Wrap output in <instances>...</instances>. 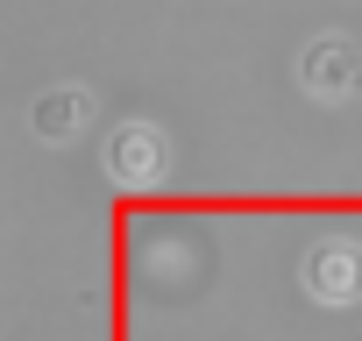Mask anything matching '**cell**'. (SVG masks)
<instances>
[{
    "mask_svg": "<svg viewBox=\"0 0 362 341\" xmlns=\"http://www.w3.org/2000/svg\"><path fill=\"white\" fill-rule=\"evenodd\" d=\"M170 170V135L156 121H121L107 135V178L128 185V192H149L156 178Z\"/></svg>",
    "mask_w": 362,
    "mask_h": 341,
    "instance_id": "obj_1",
    "label": "cell"
},
{
    "mask_svg": "<svg viewBox=\"0 0 362 341\" xmlns=\"http://www.w3.org/2000/svg\"><path fill=\"white\" fill-rule=\"evenodd\" d=\"M298 284L320 299V306H355L362 299V249L341 242V235H320L298 263Z\"/></svg>",
    "mask_w": 362,
    "mask_h": 341,
    "instance_id": "obj_2",
    "label": "cell"
},
{
    "mask_svg": "<svg viewBox=\"0 0 362 341\" xmlns=\"http://www.w3.org/2000/svg\"><path fill=\"white\" fill-rule=\"evenodd\" d=\"M298 86H305L313 100H327V107L348 100V93L362 86V50H355L348 36H334V29L313 36V43L298 50Z\"/></svg>",
    "mask_w": 362,
    "mask_h": 341,
    "instance_id": "obj_3",
    "label": "cell"
},
{
    "mask_svg": "<svg viewBox=\"0 0 362 341\" xmlns=\"http://www.w3.org/2000/svg\"><path fill=\"white\" fill-rule=\"evenodd\" d=\"M86 121H93V93H86V86H50V93H36V107H29V128H36L43 142H71Z\"/></svg>",
    "mask_w": 362,
    "mask_h": 341,
    "instance_id": "obj_4",
    "label": "cell"
}]
</instances>
